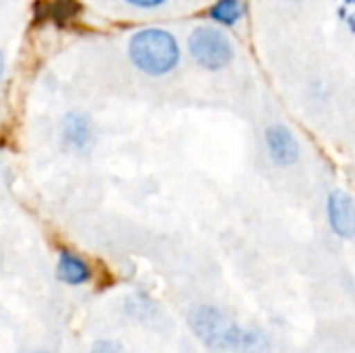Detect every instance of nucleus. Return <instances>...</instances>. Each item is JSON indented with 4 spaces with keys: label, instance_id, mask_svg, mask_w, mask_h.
I'll return each mask as SVG.
<instances>
[{
    "label": "nucleus",
    "instance_id": "obj_1",
    "mask_svg": "<svg viewBox=\"0 0 355 353\" xmlns=\"http://www.w3.org/2000/svg\"><path fill=\"white\" fill-rule=\"evenodd\" d=\"M129 56L133 64L148 75H164L175 69L179 60L177 40L164 29L137 31L129 42Z\"/></svg>",
    "mask_w": 355,
    "mask_h": 353
},
{
    "label": "nucleus",
    "instance_id": "obj_2",
    "mask_svg": "<svg viewBox=\"0 0 355 353\" xmlns=\"http://www.w3.org/2000/svg\"><path fill=\"white\" fill-rule=\"evenodd\" d=\"M189 325L193 333L212 350L218 352L237 353L241 339H243V329L229 318L223 310L214 306H200L191 312Z\"/></svg>",
    "mask_w": 355,
    "mask_h": 353
},
{
    "label": "nucleus",
    "instance_id": "obj_3",
    "mask_svg": "<svg viewBox=\"0 0 355 353\" xmlns=\"http://www.w3.org/2000/svg\"><path fill=\"white\" fill-rule=\"evenodd\" d=\"M189 52L198 64L210 71L227 67L233 58L231 42L214 27H198L189 37Z\"/></svg>",
    "mask_w": 355,
    "mask_h": 353
},
{
    "label": "nucleus",
    "instance_id": "obj_4",
    "mask_svg": "<svg viewBox=\"0 0 355 353\" xmlns=\"http://www.w3.org/2000/svg\"><path fill=\"white\" fill-rule=\"evenodd\" d=\"M329 221L337 235L355 237V202L343 191H335L329 198Z\"/></svg>",
    "mask_w": 355,
    "mask_h": 353
},
{
    "label": "nucleus",
    "instance_id": "obj_5",
    "mask_svg": "<svg viewBox=\"0 0 355 353\" xmlns=\"http://www.w3.org/2000/svg\"><path fill=\"white\" fill-rule=\"evenodd\" d=\"M266 144H268L270 158L279 166H289L300 156V148H297L295 137L281 125H275L266 131Z\"/></svg>",
    "mask_w": 355,
    "mask_h": 353
},
{
    "label": "nucleus",
    "instance_id": "obj_6",
    "mask_svg": "<svg viewBox=\"0 0 355 353\" xmlns=\"http://www.w3.org/2000/svg\"><path fill=\"white\" fill-rule=\"evenodd\" d=\"M58 277L69 285H81L92 277V273H89V266L81 258L69 252H62L58 260Z\"/></svg>",
    "mask_w": 355,
    "mask_h": 353
},
{
    "label": "nucleus",
    "instance_id": "obj_7",
    "mask_svg": "<svg viewBox=\"0 0 355 353\" xmlns=\"http://www.w3.org/2000/svg\"><path fill=\"white\" fill-rule=\"evenodd\" d=\"M64 137L71 146L75 148H87L89 139H92V125L85 117H79V114H71L67 119V125H64Z\"/></svg>",
    "mask_w": 355,
    "mask_h": 353
},
{
    "label": "nucleus",
    "instance_id": "obj_8",
    "mask_svg": "<svg viewBox=\"0 0 355 353\" xmlns=\"http://www.w3.org/2000/svg\"><path fill=\"white\" fill-rule=\"evenodd\" d=\"M210 15L227 25H233L235 21H239V17L243 15V4L241 0H218L212 8Z\"/></svg>",
    "mask_w": 355,
    "mask_h": 353
},
{
    "label": "nucleus",
    "instance_id": "obj_9",
    "mask_svg": "<svg viewBox=\"0 0 355 353\" xmlns=\"http://www.w3.org/2000/svg\"><path fill=\"white\" fill-rule=\"evenodd\" d=\"M237 353H270V341L262 331L250 329L243 333V339H241Z\"/></svg>",
    "mask_w": 355,
    "mask_h": 353
},
{
    "label": "nucleus",
    "instance_id": "obj_10",
    "mask_svg": "<svg viewBox=\"0 0 355 353\" xmlns=\"http://www.w3.org/2000/svg\"><path fill=\"white\" fill-rule=\"evenodd\" d=\"M92 353H125L123 345L116 343V341H98L94 345Z\"/></svg>",
    "mask_w": 355,
    "mask_h": 353
},
{
    "label": "nucleus",
    "instance_id": "obj_11",
    "mask_svg": "<svg viewBox=\"0 0 355 353\" xmlns=\"http://www.w3.org/2000/svg\"><path fill=\"white\" fill-rule=\"evenodd\" d=\"M135 6H141V8H154V6H160L164 0H127Z\"/></svg>",
    "mask_w": 355,
    "mask_h": 353
},
{
    "label": "nucleus",
    "instance_id": "obj_12",
    "mask_svg": "<svg viewBox=\"0 0 355 353\" xmlns=\"http://www.w3.org/2000/svg\"><path fill=\"white\" fill-rule=\"evenodd\" d=\"M27 353H40V352H27Z\"/></svg>",
    "mask_w": 355,
    "mask_h": 353
}]
</instances>
